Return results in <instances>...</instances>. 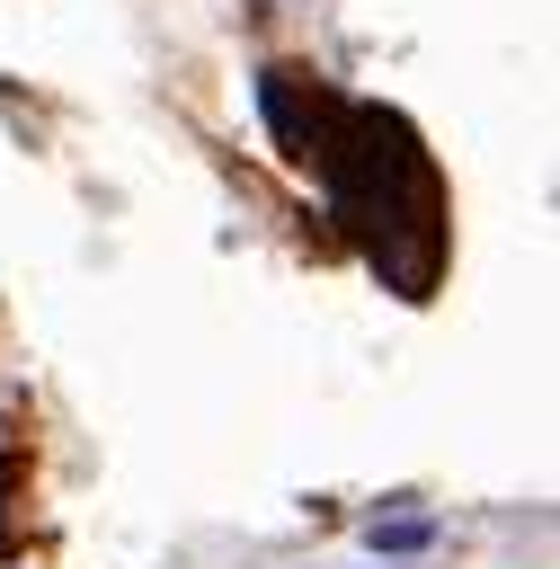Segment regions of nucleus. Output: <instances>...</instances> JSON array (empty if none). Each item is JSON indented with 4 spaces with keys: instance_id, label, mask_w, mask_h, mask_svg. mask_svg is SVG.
<instances>
[{
    "instance_id": "f257e3e1",
    "label": "nucleus",
    "mask_w": 560,
    "mask_h": 569,
    "mask_svg": "<svg viewBox=\"0 0 560 569\" xmlns=\"http://www.w3.org/2000/svg\"><path fill=\"white\" fill-rule=\"evenodd\" d=\"M311 151H320V169H329L338 213L364 231V258H373L400 293H427V276H436V178H427L418 142H409L391 116L347 107L338 133L320 124Z\"/></svg>"
},
{
    "instance_id": "f03ea898",
    "label": "nucleus",
    "mask_w": 560,
    "mask_h": 569,
    "mask_svg": "<svg viewBox=\"0 0 560 569\" xmlns=\"http://www.w3.org/2000/svg\"><path fill=\"white\" fill-rule=\"evenodd\" d=\"M427 533H436L427 516H373V551H418Z\"/></svg>"
}]
</instances>
